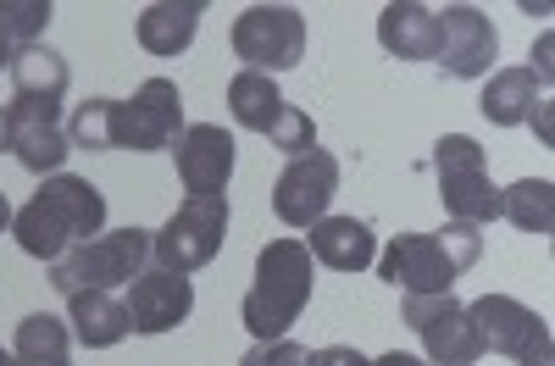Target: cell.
Segmentation results:
<instances>
[{
    "label": "cell",
    "instance_id": "1",
    "mask_svg": "<svg viewBox=\"0 0 555 366\" xmlns=\"http://www.w3.org/2000/svg\"><path fill=\"white\" fill-rule=\"evenodd\" d=\"M12 234H17L23 256H34V261H62L73 245L106 234V195H101L89 178L56 172V178H44L39 195L12 217Z\"/></svg>",
    "mask_w": 555,
    "mask_h": 366
},
{
    "label": "cell",
    "instance_id": "2",
    "mask_svg": "<svg viewBox=\"0 0 555 366\" xmlns=\"http://www.w3.org/2000/svg\"><path fill=\"white\" fill-rule=\"evenodd\" d=\"M317 289V261L300 239H272L256 256V284L240 300V323L256 344L267 339H289V328L300 323V311L311 305Z\"/></svg>",
    "mask_w": 555,
    "mask_h": 366
},
{
    "label": "cell",
    "instance_id": "3",
    "mask_svg": "<svg viewBox=\"0 0 555 366\" xmlns=\"http://www.w3.org/2000/svg\"><path fill=\"white\" fill-rule=\"evenodd\" d=\"M145 266H151V234L145 227H112V234L83 239L62 261H51V289L62 300L83 295V289H117V284L128 289Z\"/></svg>",
    "mask_w": 555,
    "mask_h": 366
},
{
    "label": "cell",
    "instance_id": "4",
    "mask_svg": "<svg viewBox=\"0 0 555 366\" xmlns=\"http://www.w3.org/2000/svg\"><path fill=\"white\" fill-rule=\"evenodd\" d=\"M434 172H439V200L450 222H500V189L489 178V156L473 133H444L434 145Z\"/></svg>",
    "mask_w": 555,
    "mask_h": 366
},
{
    "label": "cell",
    "instance_id": "5",
    "mask_svg": "<svg viewBox=\"0 0 555 366\" xmlns=\"http://www.w3.org/2000/svg\"><path fill=\"white\" fill-rule=\"evenodd\" d=\"M228 239V195H206V200H183L162 234H151V266H167V272H201L217 261Z\"/></svg>",
    "mask_w": 555,
    "mask_h": 366
},
{
    "label": "cell",
    "instance_id": "6",
    "mask_svg": "<svg viewBox=\"0 0 555 366\" xmlns=\"http://www.w3.org/2000/svg\"><path fill=\"white\" fill-rule=\"evenodd\" d=\"M183 133V95L172 78H145L133 89V101L112 106V151H172V140Z\"/></svg>",
    "mask_w": 555,
    "mask_h": 366
},
{
    "label": "cell",
    "instance_id": "7",
    "mask_svg": "<svg viewBox=\"0 0 555 366\" xmlns=\"http://www.w3.org/2000/svg\"><path fill=\"white\" fill-rule=\"evenodd\" d=\"M473 328L483 339V350L517 361V366H555V344H550V323L539 311H528L512 295H483L467 305Z\"/></svg>",
    "mask_w": 555,
    "mask_h": 366
},
{
    "label": "cell",
    "instance_id": "8",
    "mask_svg": "<svg viewBox=\"0 0 555 366\" xmlns=\"http://www.w3.org/2000/svg\"><path fill=\"white\" fill-rule=\"evenodd\" d=\"M400 311L405 328H416V339H423L428 366H473L483 355V339L455 295H405Z\"/></svg>",
    "mask_w": 555,
    "mask_h": 366
},
{
    "label": "cell",
    "instance_id": "9",
    "mask_svg": "<svg viewBox=\"0 0 555 366\" xmlns=\"http://www.w3.org/2000/svg\"><path fill=\"white\" fill-rule=\"evenodd\" d=\"M234 56L250 73H289L306 62V17L295 6H250L234 23Z\"/></svg>",
    "mask_w": 555,
    "mask_h": 366
},
{
    "label": "cell",
    "instance_id": "10",
    "mask_svg": "<svg viewBox=\"0 0 555 366\" xmlns=\"http://www.w3.org/2000/svg\"><path fill=\"white\" fill-rule=\"evenodd\" d=\"M334 195H339V156L317 145V151L295 156L284 172H278L272 211H278V222H289V227H317L322 217H328Z\"/></svg>",
    "mask_w": 555,
    "mask_h": 366
},
{
    "label": "cell",
    "instance_id": "11",
    "mask_svg": "<svg viewBox=\"0 0 555 366\" xmlns=\"http://www.w3.org/2000/svg\"><path fill=\"white\" fill-rule=\"evenodd\" d=\"M172 161H178V183L190 200L222 195L228 178H234V133L217 122H190L172 140Z\"/></svg>",
    "mask_w": 555,
    "mask_h": 366
},
{
    "label": "cell",
    "instance_id": "12",
    "mask_svg": "<svg viewBox=\"0 0 555 366\" xmlns=\"http://www.w3.org/2000/svg\"><path fill=\"white\" fill-rule=\"evenodd\" d=\"M373 266H378V278L389 289H400V295H450L455 278H461V272L444 261L434 234H400V239H389Z\"/></svg>",
    "mask_w": 555,
    "mask_h": 366
},
{
    "label": "cell",
    "instance_id": "13",
    "mask_svg": "<svg viewBox=\"0 0 555 366\" xmlns=\"http://www.w3.org/2000/svg\"><path fill=\"white\" fill-rule=\"evenodd\" d=\"M128 323L133 334H172L190 323L195 311V284L183 272H167V266H145L139 278L128 284Z\"/></svg>",
    "mask_w": 555,
    "mask_h": 366
},
{
    "label": "cell",
    "instance_id": "14",
    "mask_svg": "<svg viewBox=\"0 0 555 366\" xmlns=\"http://www.w3.org/2000/svg\"><path fill=\"white\" fill-rule=\"evenodd\" d=\"M439 34H444L439 67L450 78H489V62L500 56V34H494L489 12H478V6H444L439 12Z\"/></svg>",
    "mask_w": 555,
    "mask_h": 366
},
{
    "label": "cell",
    "instance_id": "15",
    "mask_svg": "<svg viewBox=\"0 0 555 366\" xmlns=\"http://www.w3.org/2000/svg\"><path fill=\"white\" fill-rule=\"evenodd\" d=\"M67 62L51 51V44H23L12 56V106L17 112H39L62 122V101H67Z\"/></svg>",
    "mask_w": 555,
    "mask_h": 366
},
{
    "label": "cell",
    "instance_id": "16",
    "mask_svg": "<svg viewBox=\"0 0 555 366\" xmlns=\"http://www.w3.org/2000/svg\"><path fill=\"white\" fill-rule=\"evenodd\" d=\"M378 44L400 62H439L444 34H439V12L423 0H395L378 12Z\"/></svg>",
    "mask_w": 555,
    "mask_h": 366
},
{
    "label": "cell",
    "instance_id": "17",
    "mask_svg": "<svg viewBox=\"0 0 555 366\" xmlns=\"http://www.w3.org/2000/svg\"><path fill=\"white\" fill-rule=\"evenodd\" d=\"M311 239H300L311 250V261H322L328 272H361L378 261V239L361 217H322L317 227H306Z\"/></svg>",
    "mask_w": 555,
    "mask_h": 366
},
{
    "label": "cell",
    "instance_id": "18",
    "mask_svg": "<svg viewBox=\"0 0 555 366\" xmlns=\"http://www.w3.org/2000/svg\"><path fill=\"white\" fill-rule=\"evenodd\" d=\"M7 128H12V156H17L34 178H56V172L67 167L73 145H67V133H62L56 117H39V112L7 106Z\"/></svg>",
    "mask_w": 555,
    "mask_h": 366
},
{
    "label": "cell",
    "instance_id": "19",
    "mask_svg": "<svg viewBox=\"0 0 555 366\" xmlns=\"http://www.w3.org/2000/svg\"><path fill=\"white\" fill-rule=\"evenodd\" d=\"M201 17H206L201 0H156V6H145V12H139V23H133L139 51H151V56H162V62L183 56V51L195 44Z\"/></svg>",
    "mask_w": 555,
    "mask_h": 366
},
{
    "label": "cell",
    "instance_id": "20",
    "mask_svg": "<svg viewBox=\"0 0 555 366\" xmlns=\"http://www.w3.org/2000/svg\"><path fill=\"white\" fill-rule=\"evenodd\" d=\"M67 328H73V339H78V344H89V350H112V344H122V339L133 334L128 305H122V300H112L106 289L67 295Z\"/></svg>",
    "mask_w": 555,
    "mask_h": 366
},
{
    "label": "cell",
    "instance_id": "21",
    "mask_svg": "<svg viewBox=\"0 0 555 366\" xmlns=\"http://www.w3.org/2000/svg\"><path fill=\"white\" fill-rule=\"evenodd\" d=\"M539 95H544V83H539L528 67H500V73H489V83H483L478 112H483L494 128H517V122H528V112H533Z\"/></svg>",
    "mask_w": 555,
    "mask_h": 366
},
{
    "label": "cell",
    "instance_id": "22",
    "mask_svg": "<svg viewBox=\"0 0 555 366\" xmlns=\"http://www.w3.org/2000/svg\"><path fill=\"white\" fill-rule=\"evenodd\" d=\"M67 350H73V328L51 311H34L17 323V344H12V361L17 366H67Z\"/></svg>",
    "mask_w": 555,
    "mask_h": 366
},
{
    "label": "cell",
    "instance_id": "23",
    "mask_svg": "<svg viewBox=\"0 0 555 366\" xmlns=\"http://www.w3.org/2000/svg\"><path fill=\"white\" fill-rule=\"evenodd\" d=\"M284 106H289L284 89H278L267 73H250V67H245L234 83H228V112H234V122L250 128V133H267Z\"/></svg>",
    "mask_w": 555,
    "mask_h": 366
},
{
    "label": "cell",
    "instance_id": "24",
    "mask_svg": "<svg viewBox=\"0 0 555 366\" xmlns=\"http://www.w3.org/2000/svg\"><path fill=\"white\" fill-rule=\"evenodd\" d=\"M500 217L522 227V234L544 239L555 227V183L550 178H517L512 189H500Z\"/></svg>",
    "mask_w": 555,
    "mask_h": 366
},
{
    "label": "cell",
    "instance_id": "25",
    "mask_svg": "<svg viewBox=\"0 0 555 366\" xmlns=\"http://www.w3.org/2000/svg\"><path fill=\"white\" fill-rule=\"evenodd\" d=\"M112 106H117V101H106V95L73 106V117L62 122L67 145H73V151H112Z\"/></svg>",
    "mask_w": 555,
    "mask_h": 366
},
{
    "label": "cell",
    "instance_id": "26",
    "mask_svg": "<svg viewBox=\"0 0 555 366\" xmlns=\"http://www.w3.org/2000/svg\"><path fill=\"white\" fill-rule=\"evenodd\" d=\"M51 17H56L51 0H0V28L17 39V51L23 44H39V34L51 28Z\"/></svg>",
    "mask_w": 555,
    "mask_h": 366
},
{
    "label": "cell",
    "instance_id": "27",
    "mask_svg": "<svg viewBox=\"0 0 555 366\" xmlns=\"http://www.w3.org/2000/svg\"><path fill=\"white\" fill-rule=\"evenodd\" d=\"M267 140H272V151H284V156L295 161V156L317 151V122H311L300 106H284V112H278V122L267 128Z\"/></svg>",
    "mask_w": 555,
    "mask_h": 366
},
{
    "label": "cell",
    "instance_id": "28",
    "mask_svg": "<svg viewBox=\"0 0 555 366\" xmlns=\"http://www.w3.org/2000/svg\"><path fill=\"white\" fill-rule=\"evenodd\" d=\"M434 239H439V250H444V261H450L455 272H467V266L483 256V227H473V222H444Z\"/></svg>",
    "mask_w": 555,
    "mask_h": 366
},
{
    "label": "cell",
    "instance_id": "29",
    "mask_svg": "<svg viewBox=\"0 0 555 366\" xmlns=\"http://www.w3.org/2000/svg\"><path fill=\"white\" fill-rule=\"evenodd\" d=\"M306 344H295V339H267V344H256V350H245L240 355V366H306Z\"/></svg>",
    "mask_w": 555,
    "mask_h": 366
},
{
    "label": "cell",
    "instance_id": "30",
    "mask_svg": "<svg viewBox=\"0 0 555 366\" xmlns=\"http://www.w3.org/2000/svg\"><path fill=\"white\" fill-rule=\"evenodd\" d=\"M306 366H373L356 344H322V350H311L306 355Z\"/></svg>",
    "mask_w": 555,
    "mask_h": 366
},
{
    "label": "cell",
    "instance_id": "31",
    "mask_svg": "<svg viewBox=\"0 0 555 366\" xmlns=\"http://www.w3.org/2000/svg\"><path fill=\"white\" fill-rule=\"evenodd\" d=\"M373 366H428L423 355H405V350H389V355H378Z\"/></svg>",
    "mask_w": 555,
    "mask_h": 366
},
{
    "label": "cell",
    "instance_id": "32",
    "mask_svg": "<svg viewBox=\"0 0 555 366\" xmlns=\"http://www.w3.org/2000/svg\"><path fill=\"white\" fill-rule=\"evenodd\" d=\"M12 56H17V39L0 28V67H7V73H12Z\"/></svg>",
    "mask_w": 555,
    "mask_h": 366
},
{
    "label": "cell",
    "instance_id": "33",
    "mask_svg": "<svg viewBox=\"0 0 555 366\" xmlns=\"http://www.w3.org/2000/svg\"><path fill=\"white\" fill-rule=\"evenodd\" d=\"M12 217H17V211H12V200H7V189H0V234H7V227H12Z\"/></svg>",
    "mask_w": 555,
    "mask_h": 366
},
{
    "label": "cell",
    "instance_id": "34",
    "mask_svg": "<svg viewBox=\"0 0 555 366\" xmlns=\"http://www.w3.org/2000/svg\"><path fill=\"white\" fill-rule=\"evenodd\" d=\"M0 151H12V128H7V106H0Z\"/></svg>",
    "mask_w": 555,
    "mask_h": 366
},
{
    "label": "cell",
    "instance_id": "35",
    "mask_svg": "<svg viewBox=\"0 0 555 366\" xmlns=\"http://www.w3.org/2000/svg\"><path fill=\"white\" fill-rule=\"evenodd\" d=\"M0 366H12V350H0Z\"/></svg>",
    "mask_w": 555,
    "mask_h": 366
},
{
    "label": "cell",
    "instance_id": "36",
    "mask_svg": "<svg viewBox=\"0 0 555 366\" xmlns=\"http://www.w3.org/2000/svg\"><path fill=\"white\" fill-rule=\"evenodd\" d=\"M12 366H17V361H12ZM67 366H73V361H67Z\"/></svg>",
    "mask_w": 555,
    "mask_h": 366
}]
</instances>
